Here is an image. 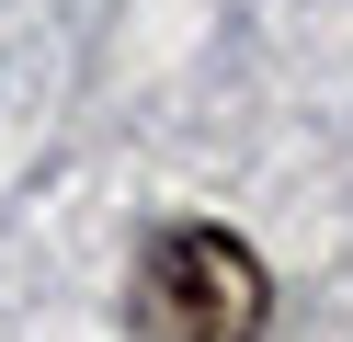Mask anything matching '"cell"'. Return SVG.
<instances>
[{
    "mask_svg": "<svg viewBox=\"0 0 353 342\" xmlns=\"http://www.w3.org/2000/svg\"><path fill=\"white\" fill-rule=\"evenodd\" d=\"M125 319L137 342H262L274 319V274L239 228H160L137 251V285H125Z\"/></svg>",
    "mask_w": 353,
    "mask_h": 342,
    "instance_id": "1",
    "label": "cell"
}]
</instances>
